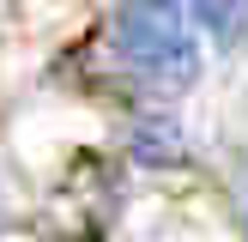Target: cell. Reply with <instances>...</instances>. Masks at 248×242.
<instances>
[{"instance_id":"6da1fadb","label":"cell","mask_w":248,"mask_h":242,"mask_svg":"<svg viewBox=\"0 0 248 242\" xmlns=\"http://www.w3.org/2000/svg\"><path fill=\"white\" fill-rule=\"evenodd\" d=\"M109 43H115L109 48L115 67L152 97H176L200 73V48H194V30L182 18V0H121Z\"/></svg>"},{"instance_id":"7a4b0ae2","label":"cell","mask_w":248,"mask_h":242,"mask_svg":"<svg viewBox=\"0 0 248 242\" xmlns=\"http://www.w3.org/2000/svg\"><path fill=\"white\" fill-rule=\"evenodd\" d=\"M127 145H133L140 164H182V157H188L182 127H176L170 115H140V121H133V133H127Z\"/></svg>"},{"instance_id":"3957f363","label":"cell","mask_w":248,"mask_h":242,"mask_svg":"<svg viewBox=\"0 0 248 242\" xmlns=\"http://www.w3.org/2000/svg\"><path fill=\"white\" fill-rule=\"evenodd\" d=\"M194 24H206V30L218 36V43H248V0H188Z\"/></svg>"}]
</instances>
